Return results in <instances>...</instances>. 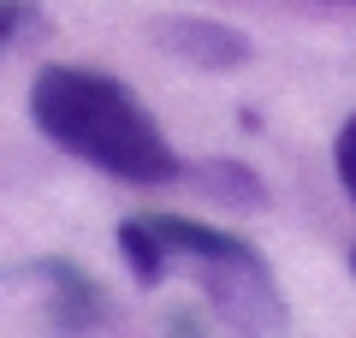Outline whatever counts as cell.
Instances as JSON below:
<instances>
[{
	"label": "cell",
	"mask_w": 356,
	"mask_h": 338,
	"mask_svg": "<svg viewBox=\"0 0 356 338\" xmlns=\"http://www.w3.org/2000/svg\"><path fill=\"white\" fill-rule=\"evenodd\" d=\"M30 119L54 149L89 161L125 184H172L184 172L178 149L154 125V113L119 77L95 65H48L30 83Z\"/></svg>",
	"instance_id": "cell-1"
},
{
	"label": "cell",
	"mask_w": 356,
	"mask_h": 338,
	"mask_svg": "<svg viewBox=\"0 0 356 338\" xmlns=\"http://www.w3.org/2000/svg\"><path fill=\"white\" fill-rule=\"evenodd\" d=\"M149 225L161 232V243L172 250V261H191L202 297L214 303L220 326L232 338H280L285 332V297L273 285V267L261 261V250L220 225L184 220V214H149Z\"/></svg>",
	"instance_id": "cell-2"
},
{
	"label": "cell",
	"mask_w": 356,
	"mask_h": 338,
	"mask_svg": "<svg viewBox=\"0 0 356 338\" xmlns=\"http://www.w3.org/2000/svg\"><path fill=\"white\" fill-rule=\"evenodd\" d=\"M24 273L48 285V321L60 326V332H95V326L107 321V291L95 285L77 261L48 255V261H30Z\"/></svg>",
	"instance_id": "cell-3"
},
{
	"label": "cell",
	"mask_w": 356,
	"mask_h": 338,
	"mask_svg": "<svg viewBox=\"0 0 356 338\" xmlns=\"http://www.w3.org/2000/svg\"><path fill=\"white\" fill-rule=\"evenodd\" d=\"M154 36H161L178 60L202 65V72H226V65L250 60V42H243L232 24H220V18H161Z\"/></svg>",
	"instance_id": "cell-4"
},
{
	"label": "cell",
	"mask_w": 356,
	"mask_h": 338,
	"mask_svg": "<svg viewBox=\"0 0 356 338\" xmlns=\"http://www.w3.org/2000/svg\"><path fill=\"white\" fill-rule=\"evenodd\" d=\"M119 255L131 261V279H137L143 291H154L166 273H172V250L161 243V232H154L149 220H125L119 225Z\"/></svg>",
	"instance_id": "cell-5"
},
{
	"label": "cell",
	"mask_w": 356,
	"mask_h": 338,
	"mask_svg": "<svg viewBox=\"0 0 356 338\" xmlns=\"http://www.w3.org/2000/svg\"><path fill=\"white\" fill-rule=\"evenodd\" d=\"M202 184L220 190L226 202H267L261 178H255L250 166H238V161H208V166H202Z\"/></svg>",
	"instance_id": "cell-6"
},
{
	"label": "cell",
	"mask_w": 356,
	"mask_h": 338,
	"mask_svg": "<svg viewBox=\"0 0 356 338\" xmlns=\"http://www.w3.org/2000/svg\"><path fill=\"white\" fill-rule=\"evenodd\" d=\"M332 166H339V184H344V196L356 202V113L344 119L339 143H332Z\"/></svg>",
	"instance_id": "cell-7"
},
{
	"label": "cell",
	"mask_w": 356,
	"mask_h": 338,
	"mask_svg": "<svg viewBox=\"0 0 356 338\" xmlns=\"http://www.w3.org/2000/svg\"><path fill=\"white\" fill-rule=\"evenodd\" d=\"M30 18V0H0V48L18 36V24Z\"/></svg>",
	"instance_id": "cell-8"
},
{
	"label": "cell",
	"mask_w": 356,
	"mask_h": 338,
	"mask_svg": "<svg viewBox=\"0 0 356 338\" xmlns=\"http://www.w3.org/2000/svg\"><path fill=\"white\" fill-rule=\"evenodd\" d=\"M350 273H356V250H350Z\"/></svg>",
	"instance_id": "cell-9"
}]
</instances>
